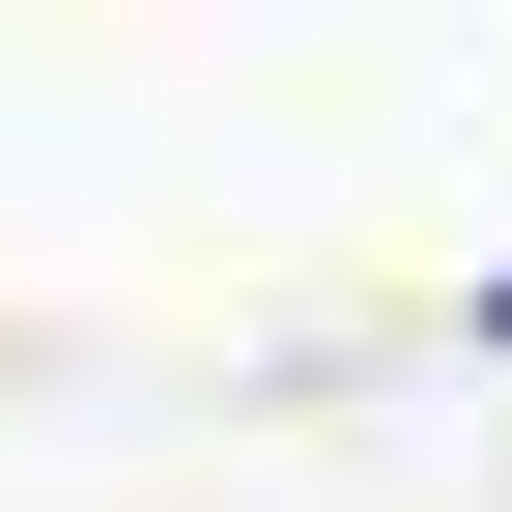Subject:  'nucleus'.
<instances>
[{
	"instance_id": "1",
	"label": "nucleus",
	"mask_w": 512,
	"mask_h": 512,
	"mask_svg": "<svg viewBox=\"0 0 512 512\" xmlns=\"http://www.w3.org/2000/svg\"><path fill=\"white\" fill-rule=\"evenodd\" d=\"M484 313H512V285H484Z\"/></svg>"
}]
</instances>
